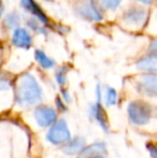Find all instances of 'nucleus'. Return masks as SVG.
I'll list each match as a JSON object with an SVG mask.
<instances>
[{
    "mask_svg": "<svg viewBox=\"0 0 157 158\" xmlns=\"http://www.w3.org/2000/svg\"><path fill=\"white\" fill-rule=\"evenodd\" d=\"M16 100L21 104H34L42 97L41 88L36 79L29 73L23 74L19 80L16 87Z\"/></svg>",
    "mask_w": 157,
    "mask_h": 158,
    "instance_id": "obj_1",
    "label": "nucleus"
},
{
    "mask_svg": "<svg viewBox=\"0 0 157 158\" xmlns=\"http://www.w3.org/2000/svg\"><path fill=\"white\" fill-rule=\"evenodd\" d=\"M129 117L137 125H144L149 123L152 117V108L149 103L143 101H134L128 106Z\"/></svg>",
    "mask_w": 157,
    "mask_h": 158,
    "instance_id": "obj_2",
    "label": "nucleus"
},
{
    "mask_svg": "<svg viewBox=\"0 0 157 158\" xmlns=\"http://www.w3.org/2000/svg\"><path fill=\"white\" fill-rule=\"evenodd\" d=\"M76 12L80 17L88 21H101L102 14L93 0H81L76 6Z\"/></svg>",
    "mask_w": 157,
    "mask_h": 158,
    "instance_id": "obj_3",
    "label": "nucleus"
},
{
    "mask_svg": "<svg viewBox=\"0 0 157 158\" xmlns=\"http://www.w3.org/2000/svg\"><path fill=\"white\" fill-rule=\"evenodd\" d=\"M70 139V132L65 121L56 122L48 133V140L53 144H64Z\"/></svg>",
    "mask_w": 157,
    "mask_h": 158,
    "instance_id": "obj_4",
    "label": "nucleus"
},
{
    "mask_svg": "<svg viewBox=\"0 0 157 158\" xmlns=\"http://www.w3.org/2000/svg\"><path fill=\"white\" fill-rule=\"evenodd\" d=\"M147 11L142 8H138V6H134L127 10L124 14L123 19L129 25H142L147 19Z\"/></svg>",
    "mask_w": 157,
    "mask_h": 158,
    "instance_id": "obj_5",
    "label": "nucleus"
},
{
    "mask_svg": "<svg viewBox=\"0 0 157 158\" xmlns=\"http://www.w3.org/2000/svg\"><path fill=\"white\" fill-rule=\"evenodd\" d=\"M35 117L40 126L46 127L54 123L56 119V112L48 106H39L35 111Z\"/></svg>",
    "mask_w": 157,
    "mask_h": 158,
    "instance_id": "obj_6",
    "label": "nucleus"
},
{
    "mask_svg": "<svg viewBox=\"0 0 157 158\" xmlns=\"http://www.w3.org/2000/svg\"><path fill=\"white\" fill-rule=\"evenodd\" d=\"M12 43L21 48H29L32 44V38L25 28H15L12 37Z\"/></svg>",
    "mask_w": 157,
    "mask_h": 158,
    "instance_id": "obj_7",
    "label": "nucleus"
},
{
    "mask_svg": "<svg viewBox=\"0 0 157 158\" xmlns=\"http://www.w3.org/2000/svg\"><path fill=\"white\" fill-rule=\"evenodd\" d=\"M22 6L26 9L29 13H31L34 16H36V19L39 22L43 23L44 25H48V16L45 15V13L42 11V9L39 6V4L37 3L35 0H21Z\"/></svg>",
    "mask_w": 157,
    "mask_h": 158,
    "instance_id": "obj_8",
    "label": "nucleus"
},
{
    "mask_svg": "<svg viewBox=\"0 0 157 158\" xmlns=\"http://www.w3.org/2000/svg\"><path fill=\"white\" fill-rule=\"evenodd\" d=\"M139 90L143 94L154 96L156 95V75L147 74L141 79L139 83Z\"/></svg>",
    "mask_w": 157,
    "mask_h": 158,
    "instance_id": "obj_9",
    "label": "nucleus"
},
{
    "mask_svg": "<svg viewBox=\"0 0 157 158\" xmlns=\"http://www.w3.org/2000/svg\"><path fill=\"white\" fill-rule=\"evenodd\" d=\"M64 144H65L63 146L64 152L66 154L74 155L78 154V153H81L84 150V148H85V140L83 138H74L73 140H71L69 142L67 141Z\"/></svg>",
    "mask_w": 157,
    "mask_h": 158,
    "instance_id": "obj_10",
    "label": "nucleus"
},
{
    "mask_svg": "<svg viewBox=\"0 0 157 158\" xmlns=\"http://www.w3.org/2000/svg\"><path fill=\"white\" fill-rule=\"evenodd\" d=\"M156 53H151L147 56L142 57L137 63V68L142 71H149V72H155L156 71Z\"/></svg>",
    "mask_w": 157,
    "mask_h": 158,
    "instance_id": "obj_11",
    "label": "nucleus"
},
{
    "mask_svg": "<svg viewBox=\"0 0 157 158\" xmlns=\"http://www.w3.org/2000/svg\"><path fill=\"white\" fill-rule=\"evenodd\" d=\"M92 113L94 115V117L96 118V121L100 124V126L102 127L105 130L108 131V123H107V114H105V110L102 109L100 104V100H98L95 106H93L92 108Z\"/></svg>",
    "mask_w": 157,
    "mask_h": 158,
    "instance_id": "obj_12",
    "label": "nucleus"
},
{
    "mask_svg": "<svg viewBox=\"0 0 157 158\" xmlns=\"http://www.w3.org/2000/svg\"><path fill=\"white\" fill-rule=\"evenodd\" d=\"M35 58L40 64V66L44 69H51L55 66V61L52 58H50L41 50H36V52H35Z\"/></svg>",
    "mask_w": 157,
    "mask_h": 158,
    "instance_id": "obj_13",
    "label": "nucleus"
},
{
    "mask_svg": "<svg viewBox=\"0 0 157 158\" xmlns=\"http://www.w3.org/2000/svg\"><path fill=\"white\" fill-rule=\"evenodd\" d=\"M105 151V146L103 143H95L93 145H90L89 148H87L86 150L82 151V158H85V157H89V156H95L97 155L98 153H102Z\"/></svg>",
    "mask_w": 157,
    "mask_h": 158,
    "instance_id": "obj_14",
    "label": "nucleus"
},
{
    "mask_svg": "<svg viewBox=\"0 0 157 158\" xmlns=\"http://www.w3.org/2000/svg\"><path fill=\"white\" fill-rule=\"evenodd\" d=\"M21 22V16L17 12H11L4 17V25L9 29H13V28L19 27V24Z\"/></svg>",
    "mask_w": 157,
    "mask_h": 158,
    "instance_id": "obj_15",
    "label": "nucleus"
},
{
    "mask_svg": "<svg viewBox=\"0 0 157 158\" xmlns=\"http://www.w3.org/2000/svg\"><path fill=\"white\" fill-rule=\"evenodd\" d=\"M27 25L29 28H31L34 31L38 32L39 35H48V31H46L45 27H42L41 25L39 24L38 19H30L29 21H27Z\"/></svg>",
    "mask_w": 157,
    "mask_h": 158,
    "instance_id": "obj_16",
    "label": "nucleus"
},
{
    "mask_svg": "<svg viewBox=\"0 0 157 158\" xmlns=\"http://www.w3.org/2000/svg\"><path fill=\"white\" fill-rule=\"evenodd\" d=\"M101 6L105 10H116L118 6L121 4L122 0H99Z\"/></svg>",
    "mask_w": 157,
    "mask_h": 158,
    "instance_id": "obj_17",
    "label": "nucleus"
},
{
    "mask_svg": "<svg viewBox=\"0 0 157 158\" xmlns=\"http://www.w3.org/2000/svg\"><path fill=\"white\" fill-rule=\"evenodd\" d=\"M67 72H68V67H61L56 71V81L58 82L59 85H64L66 83V79H67Z\"/></svg>",
    "mask_w": 157,
    "mask_h": 158,
    "instance_id": "obj_18",
    "label": "nucleus"
},
{
    "mask_svg": "<svg viewBox=\"0 0 157 158\" xmlns=\"http://www.w3.org/2000/svg\"><path fill=\"white\" fill-rule=\"evenodd\" d=\"M116 100H118V94H116V90L114 88L109 87L107 90V103L109 106H113L116 103Z\"/></svg>",
    "mask_w": 157,
    "mask_h": 158,
    "instance_id": "obj_19",
    "label": "nucleus"
},
{
    "mask_svg": "<svg viewBox=\"0 0 157 158\" xmlns=\"http://www.w3.org/2000/svg\"><path fill=\"white\" fill-rule=\"evenodd\" d=\"M10 87V81L6 77H4L2 73H0V90L8 89Z\"/></svg>",
    "mask_w": 157,
    "mask_h": 158,
    "instance_id": "obj_20",
    "label": "nucleus"
},
{
    "mask_svg": "<svg viewBox=\"0 0 157 158\" xmlns=\"http://www.w3.org/2000/svg\"><path fill=\"white\" fill-rule=\"evenodd\" d=\"M3 12H4V4H3V2L0 0V17L3 14Z\"/></svg>",
    "mask_w": 157,
    "mask_h": 158,
    "instance_id": "obj_21",
    "label": "nucleus"
},
{
    "mask_svg": "<svg viewBox=\"0 0 157 158\" xmlns=\"http://www.w3.org/2000/svg\"><path fill=\"white\" fill-rule=\"evenodd\" d=\"M63 94H64V97L66 98V100H67V101H70V98H69V95H68V93L66 92V90H64L63 92Z\"/></svg>",
    "mask_w": 157,
    "mask_h": 158,
    "instance_id": "obj_22",
    "label": "nucleus"
},
{
    "mask_svg": "<svg viewBox=\"0 0 157 158\" xmlns=\"http://www.w3.org/2000/svg\"><path fill=\"white\" fill-rule=\"evenodd\" d=\"M137 1H140V2H143V3H152L154 0H137Z\"/></svg>",
    "mask_w": 157,
    "mask_h": 158,
    "instance_id": "obj_23",
    "label": "nucleus"
},
{
    "mask_svg": "<svg viewBox=\"0 0 157 158\" xmlns=\"http://www.w3.org/2000/svg\"><path fill=\"white\" fill-rule=\"evenodd\" d=\"M85 158H103V157H100V156H97V155H95V156H89V157H85Z\"/></svg>",
    "mask_w": 157,
    "mask_h": 158,
    "instance_id": "obj_24",
    "label": "nucleus"
}]
</instances>
